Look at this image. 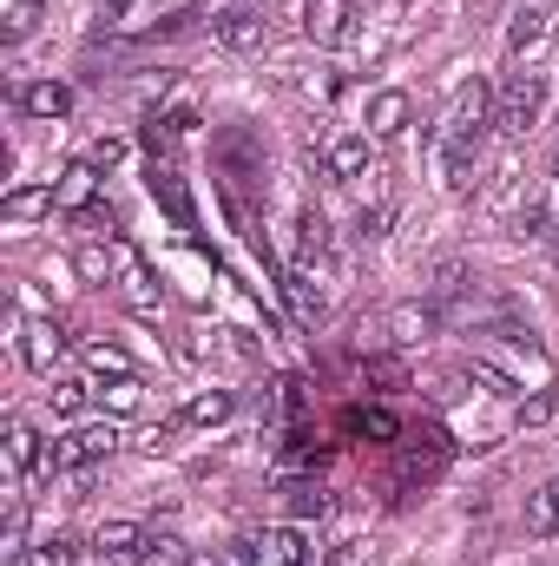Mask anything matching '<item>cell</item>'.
Masks as SVG:
<instances>
[{"label":"cell","instance_id":"3","mask_svg":"<svg viewBox=\"0 0 559 566\" xmlns=\"http://www.w3.org/2000/svg\"><path fill=\"white\" fill-rule=\"evenodd\" d=\"M53 198H60V218H93V211H99V165H93V158L66 165L60 185H53Z\"/></svg>","mask_w":559,"mask_h":566},{"label":"cell","instance_id":"18","mask_svg":"<svg viewBox=\"0 0 559 566\" xmlns=\"http://www.w3.org/2000/svg\"><path fill=\"white\" fill-rule=\"evenodd\" d=\"M139 541H145L139 521H106V527L93 534V554H106V560H119V554H126V560H133V554H139Z\"/></svg>","mask_w":559,"mask_h":566},{"label":"cell","instance_id":"23","mask_svg":"<svg viewBox=\"0 0 559 566\" xmlns=\"http://www.w3.org/2000/svg\"><path fill=\"white\" fill-rule=\"evenodd\" d=\"M389 323H395V343H421V336L434 329V310H421V303H402Z\"/></svg>","mask_w":559,"mask_h":566},{"label":"cell","instance_id":"14","mask_svg":"<svg viewBox=\"0 0 559 566\" xmlns=\"http://www.w3.org/2000/svg\"><path fill=\"white\" fill-rule=\"evenodd\" d=\"M46 211H60V198H53V185H20V191H7V198H0V218H7V224H27V218H46Z\"/></svg>","mask_w":559,"mask_h":566},{"label":"cell","instance_id":"6","mask_svg":"<svg viewBox=\"0 0 559 566\" xmlns=\"http://www.w3.org/2000/svg\"><path fill=\"white\" fill-rule=\"evenodd\" d=\"M113 448H119L113 422H106V428H73V434H60V441H53V461H60V468H93V461H106Z\"/></svg>","mask_w":559,"mask_h":566},{"label":"cell","instance_id":"16","mask_svg":"<svg viewBox=\"0 0 559 566\" xmlns=\"http://www.w3.org/2000/svg\"><path fill=\"white\" fill-rule=\"evenodd\" d=\"M231 409H238V396H231V389H204V396H191V402H184V416H178V422L218 428V422H231Z\"/></svg>","mask_w":559,"mask_h":566},{"label":"cell","instance_id":"24","mask_svg":"<svg viewBox=\"0 0 559 566\" xmlns=\"http://www.w3.org/2000/svg\"><path fill=\"white\" fill-rule=\"evenodd\" d=\"M73 560H80V541H73V534H53L46 547H33L20 566H73Z\"/></svg>","mask_w":559,"mask_h":566},{"label":"cell","instance_id":"13","mask_svg":"<svg viewBox=\"0 0 559 566\" xmlns=\"http://www.w3.org/2000/svg\"><path fill=\"white\" fill-rule=\"evenodd\" d=\"M151 198L171 211V224H178V231H191V198H184V185H178L171 158H158V165H151Z\"/></svg>","mask_w":559,"mask_h":566},{"label":"cell","instance_id":"15","mask_svg":"<svg viewBox=\"0 0 559 566\" xmlns=\"http://www.w3.org/2000/svg\"><path fill=\"white\" fill-rule=\"evenodd\" d=\"M283 514L303 527V521H323L329 514V488L323 481H283Z\"/></svg>","mask_w":559,"mask_h":566},{"label":"cell","instance_id":"28","mask_svg":"<svg viewBox=\"0 0 559 566\" xmlns=\"http://www.w3.org/2000/svg\"><path fill=\"white\" fill-rule=\"evenodd\" d=\"M389 224H395V205H389V198H382V205H369V211H362V238H382V231H389Z\"/></svg>","mask_w":559,"mask_h":566},{"label":"cell","instance_id":"7","mask_svg":"<svg viewBox=\"0 0 559 566\" xmlns=\"http://www.w3.org/2000/svg\"><path fill=\"white\" fill-rule=\"evenodd\" d=\"M13 99H20L27 119H66V113H73V86H66V80H33V86H20Z\"/></svg>","mask_w":559,"mask_h":566},{"label":"cell","instance_id":"2","mask_svg":"<svg viewBox=\"0 0 559 566\" xmlns=\"http://www.w3.org/2000/svg\"><path fill=\"white\" fill-rule=\"evenodd\" d=\"M211 33H218L231 53H264L271 20H264V7H257V0H231V7H218V13H211Z\"/></svg>","mask_w":559,"mask_h":566},{"label":"cell","instance_id":"12","mask_svg":"<svg viewBox=\"0 0 559 566\" xmlns=\"http://www.w3.org/2000/svg\"><path fill=\"white\" fill-rule=\"evenodd\" d=\"M474 283H481V277H474V264H461V258H441V264L428 271V296H434V303L447 310V303H461V296H467Z\"/></svg>","mask_w":559,"mask_h":566},{"label":"cell","instance_id":"1","mask_svg":"<svg viewBox=\"0 0 559 566\" xmlns=\"http://www.w3.org/2000/svg\"><path fill=\"white\" fill-rule=\"evenodd\" d=\"M540 113H547V73H534V66L507 73L500 93H494V126H500L507 139H527V133L540 126Z\"/></svg>","mask_w":559,"mask_h":566},{"label":"cell","instance_id":"21","mask_svg":"<svg viewBox=\"0 0 559 566\" xmlns=\"http://www.w3.org/2000/svg\"><path fill=\"white\" fill-rule=\"evenodd\" d=\"M40 13H46V0H13V7H7V27H0V40H7V46H20V40L40 27Z\"/></svg>","mask_w":559,"mask_h":566},{"label":"cell","instance_id":"31","mask_svg":"<svg viewBox=\"0 0 559 566\" xmlns=\"http://www.w3.org/2000/svg\"><path fill=\"white\" fill-rule=\"evenodd\" d=\"M99 7H106V13H126V7H133V0H99Z\"/></svg>","mask_w":559,"mask_h":566},{"label":"cell","instance_id":"30","mask_svg":"<svg viewBox=\"0 0 559 566\" xmlns=\"http://www.w3.org/2000/svg\"><path fill=\"white\" fill-rule=\"evenodd\" d=\"M547 501H553V527H559V481H547Z\"/></svg>","mask_w":559,"mask_h":566},{"label":"cell","instance_id":"22","mask_svg":"<svg viewBox=\"0 0 559 566\" xmlns=\"http://www.w3.org/2000/svg\"><path fill=\"white\" fill-rule=\"evenodd\" d=\"M296 231H303V238H296V264H316V258H323V244H329V224H323L316 211H303V218H296Z\"/></svg>","mask_w":559,"mask_h":566},{"label":"cell","instance_id":"29","mask_svg":"<svg viewBox=\"0 0 559 566\" xmlns=\"http://www.w3.org/2000/svg\"><path fill=\"white\" fill-rule=\"evenodd\" d=\"M119 151H126V145H119V139H99V145H93V151H86V158H93V165L106 171V165H119Z\"/></svg>","mask_w":559,"mask_h":566},{"label":"cell","instance_id":"26","mask_svg":"<svg viewBox=\"0 0 559 566\" xmlns=\"http://www.w3.org/2000/svg\"><path fill=\"white\" fill-rule=\"evenodd\" d=\"M553 416H559V396H553V389H540V396H527V402L514 409V422H520V428H547Z\"/></svg>","mask_w":559,"mask_h":566},{"label":"cell","instance_id":"4","mask_svg":"<svg viewBox=\"0 0 559 566\" xmlns=\"http://www.w3.org/2000/svg\"><path fill=\"white\" fill-rule=\"evenodd\" d=\"M283 303H289V323L296 329H323V316H329V296L316 290V277H309V264H296V271H283Z\"/></svg>","mask_w":559,"mask_h":566},{"label":"cell","instance_id":"11","mask_svg":"<svg viewBox=\"0 0 559 566\" xmlns=\"http://www.w3.org/2000/svg\"><path fill=\"white\" fill-rule=\"evenodd\" d=\"M323 171H329V178H362V171H369V133H342V139H329Z\"/></svg>","mask_w":559,"mask_h":566},{"label":"cell","instance_id":"20","mask_svg":"<svg viewBox=\"0 0 559 566\" xmlns=\"http://www.w3.org/2000/svg\"><path fill=\"white\" fill-rule=\"evenodd\" d=\"M133 560H139V566H191V547H184L178 534H145Z\"/></svg>","mask_w":559,"mask_h":566},{"label":"cell","instance_id":"17","mask_svg":"<svg viewBox=\"0 0 559 566\" xmlns=\"http://www.w3.org/2000/svg\"><path fill=\"white\" fill-rule=\"evenodd\" d=\"M540 40H547V13H540V7L527 0V7L514 13V27H507V53H514V60H527V53H534Z\"/></svg>","mask_w":559,"mask_h":566},{"label":"cell","instance_id":"5","mask_svg":"<svg viewBox=\"0 0 559 566\" xmlns=\"http://www.w3.org/2000/svg\"><path fill=\"white\" fill-rule=\"evenodd\" d=\"M303 33H309L316 46H342V40L356 33V0H309V7H303Z\"/></svg>","mask_w":559,"mask_h":566},{"label":"cell","instance_id":"10","mask_svg":"<svg viewBox=\"0 0 559 566\" xmlns=\"http://www.w3.org/2000/svg\"><path fill=\"white\" fill-rule=\"evenodd\" d=\"M349 434H362V441H402V416L395 409H382V402H356L349 416H342Z\"/></svg>","mask_w":559,"mask_h":566},{"label":"cell","instance_id":"9","mask_svg":"<svg viewBox=\"0 0 559 566\" xmlns=\"http://www.w3.org/2000/svg\"><path fill=\"white\" fill-rule=\"evenodd\" d=\"M60 349H66V336H60V323H20V356H27V369H53L60 363Z\"/></svg>","mask_w":559,"mask_h":566},{"label":"cell","instance_id":"19","mask_svg":"<svg viewBox=\"0 0 559 566\" xmlns=\"http://www.w3.org/2000/svg\"><path fill=\"white\" fill-rule=\"evenodd\" d=\"M80 356H86V369H93V376H113V382H133V356H126L119 343H80Z\"/></svg>","mask_w":559,"mask_h":566},{"label":"cell","instance_id":"27","mask_svg":"<svg viewBox=\"0 0 559 566\" xmlns=\"http://www.w3.org/2000/svg\"><path fill=\"white\" fill-rule=\"evenodd\" d=\"M86 396H93V389H86V382H73V376L46 389V402H53V416H80V409H86Z\"/></svg>","mask_w":559,"mask_h":566},{"label":"cell","instance_id":"25","mask_svg":"<svg viewBox=\"0 0 559 566\" xmlns=\"http://www.w3.org/2000/svg\"><path fill=\"white\" fill-rule=\"evenodd\" d=\"M73 264H80V277L86 283H113V271H119V264H113V244H106V251H99V244H80Z\"/></svg>","mask_w":559,"mask_h":566},{"label":"cell","instance_id":"8","mask_svg":"<svg viewBox=\"0 0 559 566\" xmlns=\"http://www.w3.org/2000/svg\"><path fill=\"white\" fill-rule=\"evenodd\" d=\"M409 119H415V99L389 86V93L369 99V119L362 126H369V139H395V133H409Z\"/></svg>","mask_w":559,"mask_h":566}]
</instances>
